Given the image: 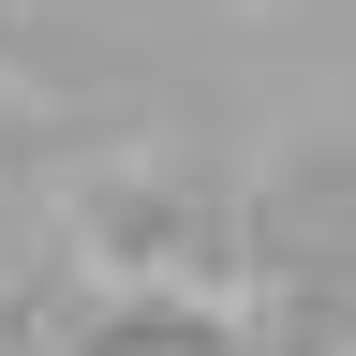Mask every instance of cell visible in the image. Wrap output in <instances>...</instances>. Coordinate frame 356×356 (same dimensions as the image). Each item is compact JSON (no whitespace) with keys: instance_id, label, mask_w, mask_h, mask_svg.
<instances>
[]
</instances>
